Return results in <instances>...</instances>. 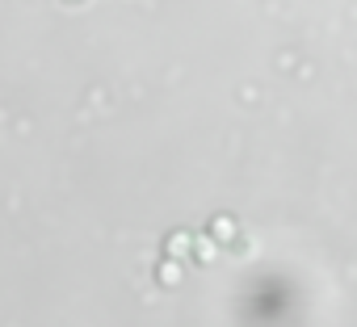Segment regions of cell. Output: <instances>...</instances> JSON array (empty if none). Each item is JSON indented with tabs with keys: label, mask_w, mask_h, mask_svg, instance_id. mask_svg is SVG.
<instances>
[{
	"label": "cell",
	"mask_w": 357,
	"mask_h": 327,
	"mask_svg": "<svg viewBox=\"0 0 357 327\" xmlns=\"http://www.w3.org/2000/svg\"><path fill=\"white\" fill-rule=\"evenodd\" d=\"M231 231H235V223H231L227 214H223V218H215V227H211V235H215V239H231Z\"/></svg>",
	"instance_id": "obj_1"
},
{
	"label": "cell",
	"mask_w": 357,
	"mask_h": 327,
	"mask_svg": "<svg viewBox=\"0 0 357 327\" xmlns=\"http://www.w3.org/2000/svg\"><path fill=\"white\" fill-rule=\"evenodd\" d=\"M197 256L211 260V256H215V239H197Z\"/></svg>",
	"instance_id": "obj_2"
}]
</instances>
